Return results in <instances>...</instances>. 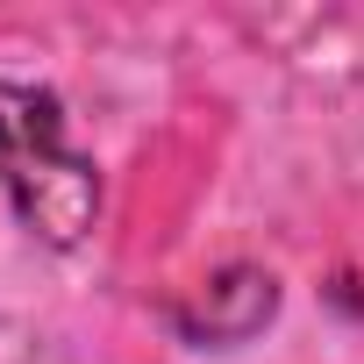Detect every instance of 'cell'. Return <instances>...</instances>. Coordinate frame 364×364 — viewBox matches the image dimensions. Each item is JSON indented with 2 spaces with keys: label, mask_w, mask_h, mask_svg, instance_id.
Wrapping results in <instances>:
<instances>
[{
  "label": "cell",
  "mask_w": 364,
  "mask_h": 364,
  "mask_svg": "<svg viewBox=\"0 0 364 364\" xmlns=\"http://www.w3.org/2000/svg\"><path fill=\"white\" fill-rule=\"evenodd\" d=\"M272 314H279V279L257 272V264H229V272H215L186 307H178V328L193 343H243Z\"/></svg>",
  "instance_id": "7a4b0ae2"
},
{
  "label": "cell",
  "mask_w": 364,
  "mask_h": 364,
  "mask_svg": "<svg viewBox=\"0 0 364 364\" xmlns=\"http://www.w3.org/2000/svg\"><path fill=\"white\" fill-rule=\"evenodd\" d=\"M50 150H65V107L43 86L0 79V186H15L29 164H43Z\"/></svg>",
  "instance_id": "3957f363"
},
{
  "label": "cell",
  "mask_w": 364,
  "mask_h": 364,
  "mask_svg": "<svg viewBox=\"0 0 364 364\" xmlns=\"http://www.w3.org/2000/svg\"><path fill=\"white\" fill-rule=\"evenodd\" d=\"M15 208H22V222H29L36 236L79 243V236L93 229V215H100V178H93V164L65 143V150H50L43 164H29V171L15 178Z\"/></svg>",
  "instance_id": "6da1fadb"
}]
</instances>
